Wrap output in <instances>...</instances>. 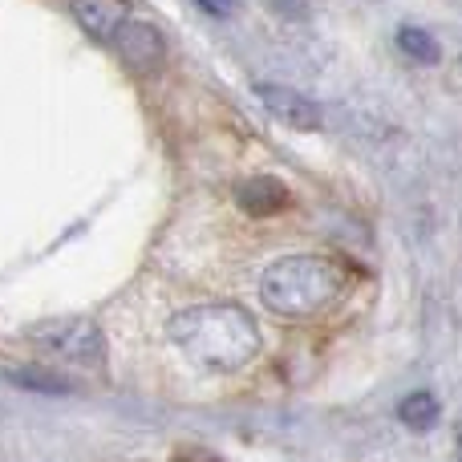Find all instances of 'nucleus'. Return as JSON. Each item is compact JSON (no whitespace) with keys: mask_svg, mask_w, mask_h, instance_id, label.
I'll return each mask as SVG.
<instances>
[{"mask_svg":"<svg viewBox=\"0 0 462 462\" xmlns=\"http://www.w3.org/2000/svg\"><path fill=\"white\" fill-rule=\"evenodd\" d=\"M171 341L203 369L231 374L260 353V328L239 304H195L171 320Z\"/></svg>","mask_w":462,"mask_h":462,"instance_id":"f257e3e1","label":"nucleus"},{"mask_svg":"<svg viewBox=\"0 0 462 462\" xmlns=\"http://www.w3.org/2000/svg\"><path fill=\"white\" fill-rule=\"evenodd\" d=\"M345 292V272L328 255H288L260 280V296L276 317H317Z\"/></svg>","mask_w":462,"mask_h":462,"instance_id":"f03ea898","label":"nucleus"},{"mask_svg":"<svg viewBox=\"0 0 462 462\" xmlns=\"http://www.w3.org/2000/svg\"><path fill=\"white\" fill-rule=\"evenodd\" d=\"M29 337L45 353H53V357H61V361H73V365L97 369L106 361L102 328H97L94 320H49V325L32 328Z\"/></svg>","mask_w":462,"mask_h":462,"instance_id":"7ed1b4c3","label":"nucleus"},{"mask_svg":"<svg viewBox=\"0 0 462 462\" xmlns=\"http://www.w3.org/2000/svg\"><path fill=\"white\" fill-rule=\"evenodd\" d=\"M255 97L263 102V110L272 114V118L280 122V126L288 130H300V134H309V130L320 126V110L312 97L296 94L292 86H276V81H260L255 86Z\"/></svg>","mask_w":462,"mask_h":462,"instance_id":"20e7f679","label":"nucleus"},{"mask_svg":"<svg viewBox=\"0 0 462 462\" xmlns=\"http://www.w3.org/2000/svg\"><path fill=\"white\" fill-rule=\"evenodd\" d=\"M114 49L118 57L130 65V69L146 73V69H159L162 57H167V45H162V32L146 21H122L118 32H114Z\"/></svg>","mask_w":462,"mask_h":462,"instance_id":"39448f33","label":"nucleus"},{"mask_svg":"<svg viewBox=\"0 0 462 462\" xmlns=\"http://www.w3.org/2000/svg\"><path fill=\"white\" fill-rule=\"evenodd\" d=\"M236 203H239V211H247L255 219L276 216V211L288 208V187L272 175H252L247 183L236 187Z\"/></svg>","mask_w":462,"mask_h":462,"instance_id":"423d86ee","label":"nucleus"},{"mask_svg":"<svg viewBox=\"0 0 462 462\" xmlns=\"http://www.w3.org/2000/svg\"><path fill=\"white\" fill-rule=\"evenodd\" d=\"M73 16L86 24V32H94L97 41H114L118 24L126 21V8L122 5H73Z\"/></svg>","mask_w":462,"mask_h":462,"instance_id":"0eeeda50","label":"nucleus"},{"mask_svg":"<svg viewBox=\"0 0 462 462\" xmlns=\"http://www.w3.org/2000/svg\"><path fill=\"white\" fill-rule=\"evenodd\" d=\"M439 414H442V406H439V398H434L430 390H418V393H410V398H402V406H398V418H402V426H410V430H430L434 422H439Z\"/></svg>","mask_w":462,"mask_h":462,"instance_id":"6e6552de","label":"nucleus"},{"mask_svg":"<svg viewBox=\"0 0 462 462\" xmlns=\"http://www.w3.org/2000/svg\"><path fill=\"white\" fill-rule=\"evenodd\" d=\"M398 49H402L406 57H414V61H422V65H434V61L442 57L439 41H434L426 29H414V24L398 29Z\"/></svg>","mask_w":462,"mask_h":462,"instance_id":"1a4fd4ad","label":"nucleus"},{"mask_svg":"<svg viewBox=\"0 0 462 462\" xmlns=\"http://www.w3.org/2000/svg\"><path fill=\"white\" fill-rule=\"evenodd\" d=\"M13 382L29 385V390H41V393H69V382L49 374V369H21V374H13Z\"/></svg>","mask_w":462,"mask_h":462,"instance_id":"9d476101","label":"nucleus"},{"mask_svg":"<svg viewBox=\"0 0 462 462\" xmlns=\"http://www.w3.org/2000/svg\"><path fill=\"white\" fill-rule=\"evenodd\" d=\"M455 462H462V422H458V430H455Z\"/></svg>","mask_w":462,"mask_h":462,"instance_id":"9b49d317","label":"nucleus"}]
</instances>
